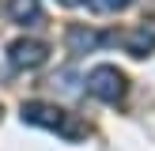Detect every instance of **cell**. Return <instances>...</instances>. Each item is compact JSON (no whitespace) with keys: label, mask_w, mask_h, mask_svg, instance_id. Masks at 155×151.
<instances>
[{"label":"cell","mask_w":155,"mask_h":151,"mask_svg":"<svg viewBox=\"0 0 155 151\" xmlns=\"http://www.w3.org/2000/svg\"><path fill=\"white\" fill-rule=\"evenodd\" d=\"M57 4H64V8H76V4H83V0H57Z\"/></svg>","instance_id":"obj_8"},{"label":"cell","mask_w":155,"mask_h":151,"mask_svg":"<svg viewBox=\"0 0 155 151\" xmlns=\"http://www.w3.org/2000/svg\"><path fill=\"white\" fill-rule=\"evenodd\" d=\"M8 15L19 27H38L42 23V4L38 0H8Z\"/></svg>","instance_id":"obj_6"},{"label":"cell","mask_w":155,"mask_h":151,"mask_svg":"<svg viewBox=\"0 0 155 151\" xmlns=\"http://www.w3.org/2000/svg\"><path fill=\"white\" fill-rule=\"evenodd\" d=\"M8 60H12L15 72H34V68H42L45 60H49V49H45V42L19 38V42L8 45Z\"/></svg>","instance_id":"obj_3"},{"label":"cell","mask_w":155,"mask_h":151,"mask_svg":"<svg viewBox=\"0 0 155 151\" xmlns=\"http://www.w3.org/2000/svg\"><path fill=\"white\" fill-rule=\"evenodd\" d=\"M129 4H133V0H87V8L95 15H117V11H125Z\"/></svg>","instance_id":"obj_7"},{"label":"cell","mask_w":155,"mask_h":151,"mask_svg":"<svg viewBox=\"0 0 155 151\" xmlns=\"http://www.w3.org/2000/svg\"><path fill=\"white\" fill-rule=\"evenodd\" d=\"M64 45H68V53H95L98 45H117V30L98 34V30H91V27L72 23V27H68V34H64Z\"/></svg>","instance_id":"obj_4"},{"label":"cell","mask_w":155,"mask_h":151,"mask_svg":"<svg viewBox=\"0 0 155 151\" xmlns=\"http://www.w3.org/2000/svg\"><path fill=\"white\" fill-rule=\"evenodd\" d=\"M87 91L98 98V102L117 106L121 98H125V91H129V79H125V72H117L114 64H98V68L87 72Z\"/></svg>","instance_id":"obj_2"},{"label":"cell","mask_w":155,"mask_h":151,"mask_svg":"<svg viewBox=\"0 0 155 151\" xmlns=\"http://www.w3.org/2000/svg\"><path fill=\"white\" fill-rule=\"evenodd\" d=\"M117 45H125L133 57H148L155 49V30L151 27H136V30H129V34H117Z\"/></svg>","instance_id":"obj_5"},{"label":"cell","mask_w":155,"mask_h":151,"mask_svg":"<svg viewBox=\"0 0 155 151\" xmlns=\"http://www.w3.org/2000/svg\"><path fill=\"white\" fill-rule=\"evenodd\" d=\"M19 117L27 121V125L49 128V132H61L64 140H83V136H87V125H83L76 113L61 110V106H49V102H23Z\"/></svg>","instance_id":"obj_1"}]
</instances>
